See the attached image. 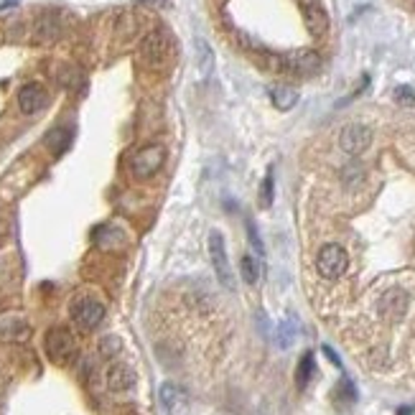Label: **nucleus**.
I'll use <instances>...</instances> for the list:
<instances>
[{"label": "nucleus", "instance_id": "14", "mask_svg": "<svg viewBox=\"0 0 415 415\" xmlns=\"http://www.w3.org/2000/svg\"><path fill=\"white\" fill-rule=\"evenodd\" d=\"M196 69H199V74H202L204 79L212 74L214 69V54H212V46L206 44L204 39H196Z\"/></svg>", "mask_w": 415, "mask_h": 415}, {"label": "nucleus", "instance_id": "13", "mask_svg": "<svg viewBox=\"0 0 415 415\" xmlns=\"http://www.w3.org/2000/svg\"><path fill=\"white\" fill-rule=\"evenodd\" d=\"M31 337V326L24 321V319H10L0 326V339H6V342H18V344H24L28 342Z\"/></svg>", "mask_w": 415, "mask_h": 415}, {"label": "nucleus", "instance_id": "23", "mask_svg": "<svg viewBox=\"0 0 415 415\" xmlns=\"http://www.w3.org/2000/svg\"><path fill=\"white\" fill-rule=\"evenodd\" d=\"M245 224H247V237H250V245L255 247V250H258L260 258H263V255H265V247H263V240H260V232H258V227H255V222L247 220Z\"/></svg>", "mask_w": 415, "mask_h": 415}, {"label": "nucleus", "instance_id": "24", "mask_svg": "<svg viewBox=\"0 0 415 415\" xmlns=\"http://www.w3.org/2000/svg\"><path fill=\"white\" fill-rule=\"evenodd\" d=\"M260 204H263V206H270V204H273V173H267L265 181H263V188H260Z\"/></svg>", "mask_w": 415, "mask_h": 415}, {"label": "nucleus", "instance_id": "1", "mask_svg": "<svg viewBox=\"0 0 415 415\" xmlns=\"http://www.w3.org/2000/svg\"><path fill=\"white\" fill-rule=\"evenodd\" d=\"M44 346H46L48 360L54 364H69L74 357H77V339L67 326H54V329L46 331V339H44Z\"/></svg>", "mask_w": 415, "mask_h": 415}, {"label": "nucleus", "instance_id": "19", "mask_svg": "<svg viewBox=\"0 0 415 415\" xmlns=\"http://www.w3.org/2000/svg\"><path fill=\"white\" fill-rule=\"evenodd\" d=\"M240 273H242V278H245V283H247V285H255V283L260 281L258 260L252 258V255H242V260H240Z\"/></svg>", "mask_w": 415, "mask_h": 415}, {"label": "nucleus", "instance_id": "15", "mask_svg": "<svg viewBox=\"0 0 415 415\" xmlns=\"http://www.w3.org/2000/svg\"><path fill=\"white\" fill-rule=\"evenodd\" d=\"M270 100H273V105L278 107V110H290V107H296L298 102V92L293 89V87H275L273 92H270Z\"/></svg>", "mask_w": 415, "mask_h": 415}, {"label": "nucleus", "instance_id": "9", "mask_svg": "<svg viewBox=\"0 0 415 415\" xmlns=\"http://www.w3.org/2000/svg\"><path fill=\"white\" fill-rule=\"evenodd\" d=\"M48 102V94L46 89L39 85V82H28V85L21 87V92H18V107L24 115H36L46 107Z\"/></svg>", "mask_w": 415, "mask_h": 415}, {"label": "nucleus", "instance_id": "22", "mask_svg": "<svg viewBox=\"0 0 415 415\" xmlns=\"http://www.w3.org/2000/svg\"><path fill=\"white\" fill-rule=\"evenodd\" d=\"M337 398L344 403V405H352L354 400H357V390H354V385H352V380L349 377H344L342 382H339V387H337Z\"/></svg>", "mask_w": 415, "mask_h": 415}, {"label": "nucleus", "instance_id": "3", "mask_svg": "<svg viewBox=\"0 0 415 415\" xmlns=\"http://www.w3.org/2000/svg\"><path fill=\"white\" fill-rule=\"evenodd\" d=\"M71 319H74V324H77L79 329L92 331L105 321V306L97 298L79 296L71 301Z\"/></svg>", "mask_w": 415, "mask_h": 415}, {"label": "nucleus", "instance_id": "11", "mask_svg": "<svg viewBox=\"0 0 415 415\" xmlns=\"http://www.w3.org/2000/svg\"><path fill=\"white\" fill-rule=\"evenodd\" d=\"M105 380H107V390L110 392H127L135 387L138 375L133 372V367H127V364H120L118 362V364H112V367L107 369Z\"/></svg>", "mask_w": 415, "mask_h": 415}, {"label": "nucleus", "instance_id": "26", "mask_svg": "<svg viewBox=\"0 0 415 415\" xmlns=\"http://www.w3.org/2000/svg\"><path fill=\"white\" fill-rule=\"evenodd\" d=\"M278 339H281V346H290V342H293V326L290 324H281Z\"/></svg>", "mask_w": 415, "mask_h": 415}, {"label": "nucleus", "instance_id": "27", "mask_svg": "<svg viewBox=\"0 0 415 415\" xmlns=\"http://www.w3.org/2000/svg\"><path fill=\"white\" fill-rule=\"evenodd\" d=\"M324 354H326V357H329V360L334 362V364H337V367H342V362H339V357H337V354H334V352H331L329 346H324Z\"/></svg>", "mask_w": 415, "mask_h": 415}, {"label": "nucleus", "instance_id": "2", "mask_svg": "<svg viewBox=\"0 0 415 415\" xmlns=\"http://www.w3.org/2000/svg\"><path fill=\"white\" fill-rule=\"evenodd\" d=\"M209 258H212V267L217 273V281L227 290H235V275H232V265L227 258V245H224V235L222 232H209Z\"/></svg>", "mask_w": 415, "mask_h": 415}, {"label": "nucleus", "instance_id": "6", "mask_svg": "<svg viewBox=\"0 0 415 415\" xmlns=\"http://www.w3.org/2000/svg\"><path fill=\"white\" fill-rule=\"evenodd\" d=\"M143 56H145V62L153 64V67H161V64H166L168 59H171L173 54V44H171V36L166 31H150L148 36H145V41H143L141 46Z\"/></svg>", "mask_w": 415, "mask_h": 415}, {"label": "nucleus", "instance_id": "21", "mask_svg": "<svg viewBox=\"0 0 415 415\" xmlns=\"http://www.w3.org/2000/svg\"><path fill=\"white\" fill-rule=\"evenodd\" d=\"M120 346H123V342H120L118 337H105V339H100V354L105 357V360H112L115 354L120 352Z\"/></svg>", "mask_w": 415, "mask_h": 415}, {"label": "nucleus", "instance_id": "10", "mask_svg": "<svg viewBox=\"0 0 415 415\" xmlns=\"http://www.w3.org/2000/svg\"><path fill=\"white\" fill-rule=\"evenodd\" d=\"M161 405H164L166 415H188V395L184 387L173 382L161 385Z\"/></svg>", "mask_w": 415, "mask_h": 415}, {"label": "nucleus", "instance_id": "4", "mask_svg": "<svg viewBox=\"0 0 415 415\" xmlns=\"http://www.w3.org/2000/svg\"><path fill=\"white\" fill-rule=\"evenodd\" d=\"M166 164V148L164 145H143L141 150H135V156L130 158V171L138 179H150L156 171H161V166Z\"/></svg>", "mask_w": 415, "mask_h": 415}, {"label": "nucleus", "instance_id": "5", "mask_svg": "<svg viewBox=\"0 0 415 415\" xmlns=\"http://www.w3.org/2000/svg\"><path fill=\"white\" fill-rule=\"evenodd\" d=\"M346 265H349V258H346L344 247H339V245H326L321 247L319 252V258H316V267H319V275L321 278H342L346 273Z\"/></svg>", "mask_w": 415, "mask_h": 415}, {"label": "nucleus", "instance_id": "31", "mask_svg": "<svg viewBox=\"0 0 415 415\" xmlns=\"http://www.w3.org/2000/svg\"><path fill=\"white\" fill-rule=\"evenodd\" d=\"M138 3H145V0H138Z\"/></svg>", "mask_w": 415, "mask_h": 415}, {"label": "nucleus", "instance_id": "8", "mask_svg": "<svg viewBox=\"0 0 415 415\" xmlns=\"http://www.w3.org/2000/svg\"><path fill=\"white\" fill-rule=\"evenodd\" d=\"M369 143H372V133H369V127L364 125H346L339 135V145L344 153L349 156H360L364 150L369 148Z\"/></svg>", "mask_w": 415, "mask_h": 415}, {"label": "nucleus", "instance_id": "29", "mask_svg": "<svg viewBox=\"0 0 415 415\" xmlns=\"http://www.w3.org/2000/svg\"><path fill=\"white\" fill-rule=\"evenodd\" d=\"M301 3V8H306V6H314V3H321V0H298Z\"/></svg>", "mask_w": 415, "mask_h": 415}, {"label": "nucleus", "instance_id": "25", "mask_svg": "<svg viewBox=\"0 0 415 415\" xmlns=\"http://www.w3.org/2000/svg\"><path fill=\"white\" fill-rule=\"evenodd\" d=\"M395 100L400 102V105H415V92H413V87H398L395 89Z\"/></svg>", "mask_w": 415, "mask_h": 415}, {"label": "nucleus", "instance_id": "30", "mask_svg": "<svg viewBox=\"0 0 415 415\" xmlns=\"http://www.w3.org/2000/svg\"><path fill=\"white\" fill-rule=\"evenodd\" d=\"M3 311H6V303H3V298H0V314H3Z\"/></svg>", "mask_w": 415, "mask_h": 415}, {"label": "nucleus", "instance_id": "18", "mask_svg": "<svg viewBox=\"0 0 415 415\" xmlns=\"http://www.w3.org/2000/svg\"><path fill=\"white\" fill-rule=\"evenodd\" d=\"M69 141H71L69 130H67V127H56V130H51V133L46 135V148L51 150L54 156H59V153H64V150H67Z\"/></svg>", "mask_w": 415, "mask_h": 415}, {"label": "nucleus", "instance_id": "16", "mask_svg": "<svg viewBox=\"0 0 415 415\" xmlns=\"http://www.w3.org/2000/svg\"><path fill=\"white\" fill-rule=\"evenodd\" d=\"M314 354L306 352L303 357H301V362H298V369H296V385L298 390H306L308 387V382H311V377H314Z\"/></svg>", "mask_w": 415, "mask_h": 415}, {"label": "nucleus", "instance_id": "28", "mask_svg": "<svg viewBox=\"0 0 415 415\" xmlns=\"http://www.w3.org/2000/svg\"><path fill=\"white\" fill-rule=\"evenodd\" d=\"M16 3H18V0H3V3H0V13H3V10H8V8H13Z\"/></svg>", "mask_w": 415, "mask_h": 415}, {"label": "nucleus", "instance_id": "20", "mask_svg": "<svg viewBox=\"0 0 415 415\" xmlns=\"http://www.w3.org/2000/svg\"><path fill=\"white\" fill-rule=\"evenodd\" d=\"M36 33H39V41H51L56 39L59 26L54 24V18H41L39 26H36Z\"/></svg>", "mask_w": 415, "mask_h": 415}, {"label": "nucleus", "instance_id": "12", "mask_svg": "<svg viewBox=\"0 0 415 415\" xmlns=\"http://www.w3.org/2000/svg\"><path fill=\"white\" fill-rule=\"evenodd\" d=\"M303 21H306V28L314 33V36H324V33H326V28H329V16H326V10L321 8V3L306 6V8H303Z\"/></svg>", "mask_w": 415, "mask_h": 415}, {"label": "nucleus", "instance_id": "7", "mask_svg": "<svg viewBox=\"0 0 415 415\" xmlns=\"http://www.w3.org/2000/svg\"><path fill=\"white\" fill-rule=\"evenodd\" d=\"M283 56V71H290V74H301V77H308V74H316L321 69V56L311 51V48H298V51H288Z\"/></svg>", "mask_w": 415, "mask_h": 415}, {"label": "nucleus", "instance_id": "17", "mask_svg": "<svg viewBox=\"0 0 415 415\" xmlns=\"http://www.w3.org/2000/svg\"><path fill=\"white\" fill-rule=\"evenodd\" d=\"M405 306H407V298L405 293H400V290H392V293H387V296L382 298V311H387L390 319H400L403 311H405Z\"/></svg>", "mask_w": 415, "mask_h": 415}]
</instances>
